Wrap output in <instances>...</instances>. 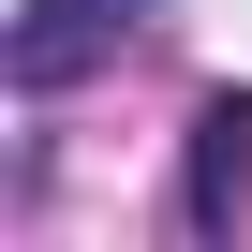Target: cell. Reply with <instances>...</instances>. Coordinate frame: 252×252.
<instances>
[{"instance_id":"1","label":"cell","mask_w":252,"mask_h":252,"mask_svg":"<svg viewBox=\"0 0 252 252\" xmlns=\"http://www.w3.org/2000/svg\"><path fill=\"white\" fill-rule=\"evenodd\" d=\"M149 15H163V0H30L15 45H0V74H15V89H74L89 60H119Z\"/></svg>"},{"instance_id":"2","label":"cell","mask_w":252,"mask_h":252,"mask_svg":"<svg viewBox=\"0 0 252 252\" xmlns=\"http://www.w3.org/2000/svg\"><path fill=\"white\" fill-rule=\"evenodd\" d=\"M178 208H193V237H222V222L252 208V89H222V104L193 119V193H178Z\"/></svg>"}]
</instances>
